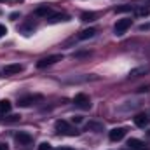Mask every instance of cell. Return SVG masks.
<instances>
[{"mask_svg": "<svg viewBox=\"0 0 150 150\" xmlns=\"http://www.w3.org/2000/svg\"><path fill=\"white\" fill-rule=\"evenodd\" d=\"M149 89H150V86H143V87H140V89H138V93H147Z\"/></svg>", "mask_w": 150, "mask_h": 150, "instance_id": "23", "label": "cell"}, {"mask_svg": "<svg viewBox=\"0 0 150 150\" xmlns=\"http://www.w3.org/2000/svg\"><path fill=\"white\" fill-rule=\"evenodd\" d=\"M134 12H136V16H140V18H145V16H149V14H150V5H149V7H145V5H142V7H136V9H134Z\"/></svg>", "mask_w": 150, "mask_h": 150, "instance_id": "18", "label": "cell"}, {"mask_svg": "<svg viewBox=\"0 0 150 150\" xmlns=\"http://www.w3.org/2000/svg\"><path fill=\"white\" fill-rule=\"evenodd\" d=\"M14 140H16V143H18L19 147H32V143H33L32 134H28V133H25V131L16 133V134H14Z\"/></svg>", "mask_w": 150, "mask_h": 150, "instance_id": "6", "label": "cell"}, {"mask_svg": "<svg viewBox=\"0 0 150 150\" xmlns=\"http://www.w3.org/2000/svg\"><path fill=\"white\" fill-rule=\"evenodd\" d=\"M58 61H63V54H52V56H47V58H42L37 61V68H45V67H51Z\"/></svg>", "mask_w": 150, "mask_h": 150, "instance_id": "5", "label": "cell"}, {"mask_svg": "<svg viewBox=\"0 0 150 150\" xmlns=\"http://www.w3.org/2000/svg\"><path fill=\"white\" fill-rule=\"evenodd\" d=\"M33 30H35V25H33V23H28V25H21V26H19V32H23L25 35L33 33Z\"/></svg>", "mask_w": 150, "mask_h": 150, "instance_id": "19", "label": "cell"}, {"mask_svg": "<svg viewBox=\"0 0 150 150\" xmlns=\"http://www.w3.org/2000/svg\"><path fill=\"white\" fill-rule=\"evenodd\" d=\"M51 14H52V7L47 5V4L38 5L37 9H35V16H40V18H49Z\"/></svg>", "mask_w": 150, "mask_h": 150, "instance_id": "9", "label": "cell"}, {"mask_svg": "<svg viewBox=\"0 0 150 150\" xmlns=\"http://www.w3.org/2000/svg\"><path fill=\"white\" fill-rule=\"evenodd\" d=\"M59 21H68V16L63 14V12H58V14H51V16L47 18V23H51V25L59 23Z\"/></svg>", "mask_w": 150, "mask_h": 150, "instance_id": "13", "label": "cell"}, {"mask_svg": "<svg viewBox=\"0 0 150 150\" xmlns=\"http://www.w3.org/2000/svg\"><path fill=\"white\" fill-rule=\"evenodd\" d=\"M38 150H52V147H51L49 142H42V143L38 145Z\"/></svg>", "mask_w": 150, "mask_h": 150, "instance_id": "20", "label": "cell"}, {"mask_svg": "<svg viewBox=\"0 0 150 150\" xmlns=\"http://www.w3.org/2000/svg\"><path fill=\"white\" fill-rule=\"evenodd\" d=\"M150 72V67H138V68H133L129 74H127V77L129 79H136V77H142V75L149 74Z\"/></svg>", "mask_w": 150, "mask_h": 150, "instance_id": "11", "label": "cell"}, {"mask_svg": "<svg viewBox=\"0 0 150 150\" xmlns=\"http://www.w3.org/2000/svg\"><path fill=\"white\" fill-rule=\"evenodd\" d=\"M74 103H75V107H79V108H82V110H89V108H91V98H89L87 94H84V93L75 94Z\"/></svg>", "mask_w": 150, "mask_h": 150, "instance_id": "4", "label": "cell"}, {"mask_svg": "<svg viewBox=\"0 0 150 150\" xmlns=\"http://www.w3.org/2000/svg\"><path fill=\"white\" fill-rule=\"evenodd\" d=\"M42 100H44L42 94H28V96H21V98L18 100V105H19V107H32V105H35V103H40Z\"/></svg>", "mask_w": 150, "mask_h": 150, "instance_id": "3", "label": "cell"}, {"mask_svg": "<svg viewBox=\"0 0 150 150\" xmlns=\"http://www.w3.org/2000/svg\"><path fill=\"white\" fill-rule=\"evenodd\" d=\"M0 2H5V0H0Z\"/></svg>", "mask_w": 150, "mask_h": 150, "instance_id": "27", "label": "cell"}, {"mask_svg": "<svg viewBox=\"0 0 150 150\" xmlns=\"http://www.w3.org/2000/svg\"><path fill=\"white\" fill-rule=\"evenodd\" d=\"M58 150H74V149H70V147H59Z\"/></svg>", "mask_w": 150, "mask_h": 150, "instance_id": "26", "label": "cell"}, {"mask_svg": "<svg viewBox=\"0 0 150 150\" xmlns=\"http://www.w3.org/2000/svg\"><path fill=\"white\" fill-rule=\"evenodd\" d=\"M72 120H74L75 124H79V122H82V117L80 115H75V117H72Z\"/></svg>", "mask_w": 150, "mask_h": 150, "instance_id": "22", "label": "cell"}, {"mask_svg": "<svg viewBox=\"0 0 150 150\" xmlns=\"http://www.w3.org/2000/svg\"><path fill=\"white\" fill-rule=\"evenodd\" d=\"M134 124H136L138 127H147V126H149V115H147V113H138V115L134 117Z\"/></svg>", "mask_w": 150, "mask_h": 150, "instance_id": "14", "label": "cell"}, {"mask_svg": "<svg viewBox=\"0 0 150 150\" xmlns=\"http://www.w3.org/2000/svg\"><path fill=\"white\" fill-rule=\"evenodd\" d=\"M54 127H56V131H58L59 134H65V136H77V134L80 133L77 127H74L72 124H68L67 120H56Z\"/></svg>", "mask_w": 150, "mask_h": 150, "instance_id": "1", "label": "cell"}, {"mask_svg": "<svg viewBox=\"0 0 150 150\" xmlns=\"http://www.w3.org/2000/svg\"><path fill=\"white\" fill-rule=\"evenodd\" d=\"M0 150H9V145L7 143H0Z\"/></svg>", "mask_w": 150, "mask_h": 150, "instance_id": "24", "label": "cell"}, {"mask_svg": "<svg viewBox=\"0 0 150 150\" xmlns=\"http://www.w3.org/2000/svg\"><path fill=\"white\" fill-rule=\"evenodd\" d=\"M94 19H96V12L86 11V12L80 14V21H84V23H91V21H94Z\"/></svg>", "mask_w": 150, "mask_h": 150, "instance_id": "16", "label": "cell"}, {"mask_svg": "<svg viewBox=\"0 0 150 150\" xmlns=\"http://www.w3.org/2000/svg\"><path fill=\"white\" fill-rule=\"evenodd\" d=\"M16 18H19V12H12L11 14V19H16Z\"/></svg>", "mask_w": 150, "mask_h": 150, "instance_id": "25", "label": "cell"}, {"mask_svg": "<svg viewBox=\"0 0 150 150\" xmlns=\"http://www.w3.org/2000/svg\"><path fill=\"white\" fill-rule=\"evenodd\" d=\"M131 25H133V19H131V18H122V19H119V21L115 23L113 33H115L117 37H120V35H124V33L131 28Z\"/></svg>", "mask_w": 150, "mask_h": 150, "instance_id": "2", "label": "cell"}, {"mask_svg": "<svg viewBox=\"0 0 150 150\" xmlns=\"http://www.w3.org/2000/svg\"><path fill=\"white\" fill-rule=\"evenodd\" d=\"M127 149L129 150H143L145 149V143L142 140H138V138H131V140H127Z\"/></svg>", "mask_w": 150, "mask_h": 150, "instance_id": "12", "label": "cell"}, {"mask_svg": "<svg viewBox=\"0 0 150 150\" xmlns=\"http://www.w3.org/2000/svg\"><path fill=\"white\" fill-rule=\"evenodd\" d=\"M126 133H127V129H126V127H113L112 131L108 133V136H110V140H112V142H120V140L126 136Z\"/></svg>", "mask_w": 150, "mask_h": 150, "instance_id": "7", "label": "cell"}, {"mask_svg": "<svg viewBox=\"0 0 150 150\" xmlns=\"http://www.w3.org/2000/svg\"><path fill=\"white\" fill-rule=\"evenodd\" d=\"M96 35V28H86V30H82L80 33H79V40H87V38H93Z\"/></svg>", "mask_w": 150, "mask_h": 150, "instance_id": "15", "label": "cell"}, {"mask_svg": "<svg viewBox=\"0 0 150 150\" xmlns=\"http://www.w3.org/2000/svg\"><path fill=\"white\" fill-rule=\"evenodd\" d=\"M86 129L93 131V133H101V131H105V124L103 122H96V120H89L86 124Z\"/></svg>", "mask_w": 150, "mask_h": 150, "instance_id": "10", "label": "cell"}, {"mask_svg": "<svg viewBox=\"0 0 150 150\" xmlns=\"http://www.w3.org/2000/svg\"><path fill=\"white\" fill-rule=\"evenodd\" d=\"M23 70H25L23 65H19V63H12V65L4 67V75H18V74H21Z\"/></svg>", "mask_w": 150, "mask_h": 150, "instance_id": "8", "label": "cell"}, {"mask_svg": "<svg viewBox=\"0 0 150 150\" xmlns=\"http://www.w3.org/2000/svg\"><path fill=\"white\" fill-rule=\"evenodd\" d=\"M5 33H7V28H5L4 25H0V37H4Z\"/></svg>", "mask_w": 150, "mask_h": 150, "instance_id": "21", "label": "cell"}, {"mask_svg": "<svg viewBox=\"0 0 150 150\" xmlns=\"http://www.w3.org/2000/svg\"><path fill=\"white\" fill-rule=\"evenodd\" d=\"M11 108H12V105L9 100H0V113H9Z\"/></svg>", "mask_w": 150, "mask_h": 150, "instance_id": "17", "label": "cell"}]
</instances>
